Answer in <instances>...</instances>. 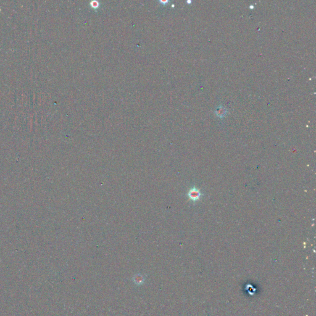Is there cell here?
Segmentation results:
<instances>
[{"instance_id": "cell-2", "label": "cell", "mask_w": 316, "mask_h": 316, "mask_svg": "<svg viewBox=\"0 0 316 316\" xmlns=\"http://www.w3.org/2000/svg\"><path fill=\"white\" fill-rule=\"evenodd\" d=\"M144 278L142 275L138 274L134 277V282L136 285H142L144 282Z\"/></svg>"}, {"instance_id": "cell-1", "label": "cell", "mask_w": 316, "mask_h": 316, "mask_svg": "<svg viewBox=\"0 0 316 316\" xmlns=\"http://www.w3.org/2000/svg\"><path fill=\"white\" fill-rule=\"evenodd\" d=\"M188 196L191 200H192L193 201H196L200 200L201 196V193L200 192V190L193 188L189 191L188 193Z\"/></svg>"}]
</instances>
